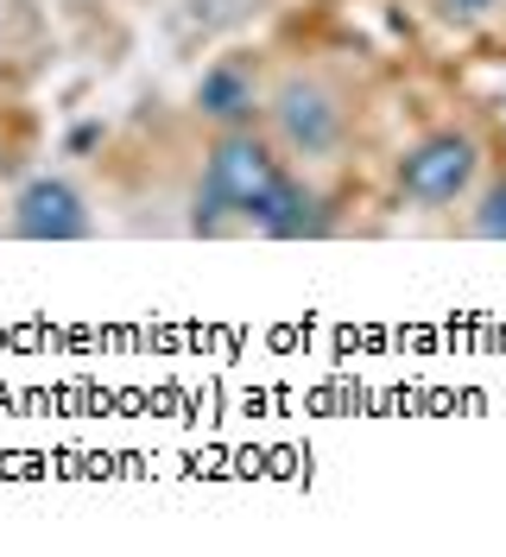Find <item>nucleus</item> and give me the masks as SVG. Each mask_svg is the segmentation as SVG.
<instances>
[{
  "label": "nucleus",
  "mask_w": 506,
  "mask_h": 557,
  "mask_svg": "<svg viewBox=\"0 0 506 557\" xmlns=\"http://www.w3.org/2000/svg\"><path fill=\"white\" fill-rule=\"evenodd\" d=\"M285 165L272 159V146L254 127H229V134L209 146L202 159V184H197V209H190V228L197 235H222L229 222H260L267 197L279 190Z\"/></svg>",
  "instance_id": "nucleus-1"
},
{
  "label": "nucleus",
  "mask_w": 506,
  "mask_h": 557,
  "mask_svg": "<svg viewBox=\"0 0 506 557\" xmlns=\"http://www.w3.org/2000/svg\"><path fill=\"white\" fill-rule=\"evenodd\" d=\"M474 172H481V146L469 134H456V127H437V134L411 139L399 159V190L411 203L424 209H449L469 197Z\"/></svg>",
  "instance_id": "nucleus-2"
},
{
  "label": "nucleus",
  "mask_w": 506,
  "mask_h": 557,
  "mask_svg": "<svg viewBox=\"0 0 506 557\" xmlns=\"http://www.w3.org/2000/svg\"><path fill=\"white\" fill-rule=\"evenodd\" d=\"M456 7H462V13H481V7H494V0H456Z\"/></svg>",
  "instance_id": "nucleus-8"
},
{
  "label": "nucleus",
  "mask_w": 506,
  "mask_h": 557,
  "mask_svg": "<svg viewBox=\"0 0 506 557\" xmlns=\"http://www.w3.org/2000/svg\"><path fill=\"white\" fill-rule=\"evenodd\" d=\"M474 235H481V242H506V184H494V190L481 197V209H474Z\"/></svg>",
  "instance_id": "nucleus-7"
},
{
  "label": "nucleus",
  "mask_w": 506,
  "mask_h": 557,
  "mask_svg": "<svg viewBox=\"0 0 506 557\" xmlns=\"http://www.w3.org/2000/svg\"><path fill=\"white\" fill-rule=\"evenodd\" d=\"M323 228H330L323 197H317V190H304L292 172L279 177V190L267 197L260 222H254V235H267V242H310V235H323Z\"/></svg>",
  "instance_id": "nucleus-6"
},
{
  "label": "nucleus",
  "mask_w": 506,
  "mask_h": 557,
  "mask_svg": "<svg viewBox=\"0 0 506 557\" xmlns=\"http://www.w3.org/2000/svg\"><path fill=\"white\" fill-rule=\"evenodd\" d=\"M197 114L215 121L222 134H229V127H247V121L260 114V83H254V70L240 64V58H215V64L197 76Z\"/></svg>",
  "instance_id": "nucleus-5"
},
{
  "label": "nucleus",
  "mask_w": 506,
  "mask_h": 557,
  "mask_svg": "<svg viewBox=\"0 0 506 557\" xmlns=\"http://www.w3.org/2000/svg\"><path fill=\"white\" fill-rule=\"evenodd\" d=\"M96 222H89V203L70 177L45 172V177H26L20 197H13V235L20 242H83Z\"/></svg>",
  "instance_id": "nucleus-3"
},
{
  "label": "nucleus",
  "mask_w": 506,
  "mask_h": 557,
  "mask_svg": "<svg viewBox=\"0 0 506 557\" xmlns=\"http://www.w3.org/2000/svg\"><path fill=\"white\" fill-rule=\"evenodd\" d=\"M272 127H279V139H285L298 159H323V152H336V139H342V108L323 83L292 76V83H279V96H272Z\"/></svg>",
  "instance_id": "nucleus-4"
}]
</instances>
